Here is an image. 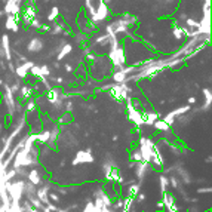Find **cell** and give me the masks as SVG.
<instances>
[{
	"mask_svg": "<svg viewBox=\"0 0 212 212\" xmlns=\"http://www.w3.org/2000/svg\"><path fill=\"white\" fill-rule=\"evenodd\" d=\"M70 49H71L70 46H65V49H62V52L60 53V58H62V57H64V55H65L67 52H70Z\"/></svg>",
	"mask_w": 212,
	"mask_h": 212,
	"instance_id": "7a4b0ae2",
	"label": "cell"
},
{
	"mask_svg": "<svg viewBox=\"0 0 212 212\" xmlns=\"http://www.w3.org/2000/svg\"><path fill=\"white\" fill-rule=\"evenodd\" d=\"M154 125H156V128H157V129H162V131H163V129H168V128H169V125H168V123H166L165 120H162V122H156Z\"/></svg>",
	"mask_w": 212,
	"mask_h": 212,
	"instance_id": "6da1fadb",
	"label": "cell"
},
{
	"mask_svg": "<svg viewBox=\"0 0 212 212\" xmlns=\"http://www.w3.org/2000/svg\"><path fill=\"white\" fill-rule=\"evenodd\" d=\"M30 93H31V89H30V88H24V89H22V95H24V96L30 95Z\"/></svg>",
	"mask_w": 212,
	"mask_h": 212,
	"instance_id": "3957f363",
	"label": "cell"
},
{
	"mask_svg": "<svg viewBox=\"0 0 212 212\" xmlns=\"http://www.w3.org/2000/svg\"><path fill=\"white\" fill-rule=\"evenodd\" d=\"M57 15H58V10H57V9H53V12H52L51 15H49V19H53V18L57 17Z\"/></svg>",
	"mask_w": 212,
	"mask_h": 212,
	"instance_id": "277c9868",
	"label": "cell"
}]
</instances>
